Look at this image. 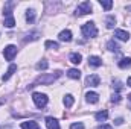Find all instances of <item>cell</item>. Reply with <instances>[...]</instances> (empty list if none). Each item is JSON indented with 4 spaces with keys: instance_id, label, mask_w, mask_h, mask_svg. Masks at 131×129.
I'll use <instances>...</instances> for the list:
<instances>
[{
    "instance_id": "7c38bea8",
    "label": "cell",
    "mask_w": 131,
    "mask_h": 129,
    "mask_svg": "<svg viewBox=\"0 0 131 129\" xmlns=\"http://www.w3.org/2000/svg\"><path fill=\"white\" fill-rule=\"evenodd\" d=\"M21 129H38V123L28 120V122H21Z\"/></svg>"
},
{
    "instance_id": "d4e9b609",
    "label": "cell",
    "mask_w": 131,
    "mask_h": 129,
    "mask_svg": "<svg viewBox=\"0 0 131 129\" xmlns=\"http://www.w3.org/2000/svg\"><path fill=\"white\" fill-rule=\"evenodd\" d=\"M38 36H40V32H31V33H28V36H26V40L25 41H35V40H38Z\"/></svg>"
},
{
    "instance_id": "603a6c76",
    "label": "cell",
    "mask_w": 131,
    "mask_h": 129,
    "mask_svg": "<svg viewBox=\"0 0 131 129\" xmlns=\"http://www.w3.org/2000/svg\"><path fill=\"white\" fill-rule=\"evenodd\" d=\"M47 67H49V62H47L46 59H41L40 62H37V65H35L37 70H46Z\"/></svg>"
},
{
    "instance_id": "5bb4252c",
    "label": "cell",
    "mask_w": 131,
    "mask_h": 129,
    "mask_svg": "<svg viewBox=\"0 0 131 129\" xmlns=\"http://www.w3.org/2000/svg\"><path fill=\"white\" fill-rule=\"evenodd\" d=\"M67 76H69L70 79H79L81 71H79L78 68H70V70H67Z\"/></svg>"
},
{
    "instance_id": "4dcf8cb0",
    "label": "cell",
    "mask_w": 131,
    "mask_h": 129,
    "mask_svg": "<svg viewBox=\"0 0 131 129\" xmlns=\"http://www.w3.org/2000/svg\"><path fill=\"white\" fill-rule=\"evenodd\" d=\"M127 85H128V87H131V76L128 78V81H127Z\"/></svg>"
},
{
    "instance_id": "52a82bcc",
    "label": "cell",
    "mask_w": 131,
    "mask_h": 129,
    "mask_svg": "<svg viewBox=\"0 0 131 129\" xmlns=\"http://www.w3.org/2000/svg\"><path fill=\"white\" fill-rule=\"evenodd\" d=\"M114 36L117 40H121V41H128L130 40V33L127 31H122V29H116L114 31Z\"/></svg>"
},
{
    "instance_id": "4316f807",
    "label": "cell",
    "mask_w": 131,
    "mask_h": 129,
    "mask_svg": "<svg viewBox=\"0 0 131 129\" xmlns=\"http://www.w3.org/2000/svg\"><path fill=\"white\" fill-rule=\"evenodd\" d=\"M111 102H113V103H119V102H121V96H119V93H114V94L111 96Z\"/></svg>"
},
{
    "instance_id": "277c9868",
    "label": "cell",
    "mask_w": 131,
    "mask_h": 129,
    "mask_svg": "<svg viewBox=\"0 0 131 129\" xmlns=\"http://www.w3.org/2000/svg\"><path fill=\"white\" fill-rule=\"evenodd\" d=\"M92 12V3L90 2H82L76 6V15H85Z\"/></svg>"
},
{
    "instance_id": "6da1fadb",
    "label": "cell",
    "mask_w": 131,
    "mask_h": 129,
    "mask_svg": "<svg viewBox=\"0 0 131 129\" xmlns=\"http://www.w3.org/2000/svg\"><path fill=\"white\" fill-rule=\"evenodd\" d=\"M63 74V71H55V73H52V74H41V76H38L37 79H35V84H43V85H49V84H52L57 78H60ZM34 84V85H35Z\"/></svg>"
},
{
    "instance_id": "3957f363",
    "label": "cell",
    "mask_w": 131,
    "mask_h": 129,
    "mask_svg": "<svg viewBox=\"0 0 131 129\" xmlns=\"http://www.w3.org/2000/svg\"><path fill=\"white\" fill-rule=\"evenodd\" d=\"M32 100L34 103L37 105V108H44L47 105V96L46 94H41V93H34L32 94Z\"/></svg>"
},
{
    "instance_id": "7a4b0ae2",
    "label": "cell",
    "mask_w": 131,
    "mask_h": 129,
    "mask_svg": "<svg viewBox=\"0 0 131 129\" xmlns=\"http://www.w3.org/2000/svg\"><path fill=\"white\" fill-rule=\"evenodd\" d=\"M81 31H82V33H84V36H87V38H93V36L98 35V29H96L95 23H92V21L84 23L82 28H81Z\"/></svg>"
},
{
    "instance_id": "d6986e66",
    "label": "cell",
    "mask_w": 131,
    "mask_h": 129,
    "mask_svg": "<svg viewBox=\"0 0 131 129\" xmlns=\"http://www.w3.org/2000/svg\"><path fill=\"white\" fill-rule=\"evenodd\" d=\"M26 21H28L29 24L35 21V11H34V9H28V11H26Z\"/></svg>"
},
{
    "instance_id": "ac0fdd59",
    "label": "cell",
    "mask_w": 131,
    "mask_h": 129,
    "mask_svg": "<svg viewBox=\"0 0 131 129\" xmlns=\"http://www.w3.org/2000/svg\"><path fill=\"white\" fill-rule=\"evenodd\" d=\"M119 67L121 68H130L131 67V58H122L121 61H119Z\"/></svg>"
},
{
    "instance_id": "83f0119b",
    "label": "cell",
    "mask_w": 131,
    "mask_h": 129,
    "mask_svg": "<svg viewBox=\"0 0 131 129\" xmlns=\"http://www.w3.org/2000/svg\"><path fill=\"white\" fill-rule=\"evenodd\" d=\"M70 129H84V125L82 123H73V125H70Z\"/></svg>"
},
{
    "instance_id": "e0dca14e",
    "label": "cell",
    "mask_w": 131,
    "mask_h": 129,
    "mask_svg": "<svg viewBox=\"0 0 131 129\" xmlns=\"http://www.w3.org/2000/svg\"><path fill=\"white\" fill-rule=\"evenodd\" d=\"M95 117H96V120L98 122H105L107 120V117H108V112L104 109V111H99V112H96L95 114Z\"/></svg>"
},
{
    "instance_id": "4fadbf2b",
    "label": "cell",
    "mask_w": 131,
    "mask_h": 129,
    "mask_svg": "<svg viewBox=\"0 0 131 129\" xmlns=\"http://www.w3.org/2000/svg\"><path fill=\"white\" fill-rule=\"evenodd\" d=\"M89 64L92 67H101L102 65V59L99 56H89Z\"/></svg>"
},
{
    "instance_id": "2e32d148",
    "label": "cell",
    "mask_w": 131,
    "mask_h": 129,
    "mask_svg": "<svg viewBox=\"0 0 131 129\" xmlns=\"http://www.w3.org/2000/svg\"><path fill=\"white\" fill-rule=\"evenodd\" d=\"M114 24H116V18H114V15H108V17L105 18V26H107L108 29H111V28H114Z\"/></svg>"
},
{
    "instance_id": "9c48e42d",
    "label": "cell",
    "mask_w": 131,
    "mask_h": 129,
    "mask_svg": "<svg viewBox=\"0 0 131 129\" xmlns=\"http://www.w3.org/2000/svg\"><path fill=\"white\" fill-rule=\"evenodd\" d=\"M15 71H17V65H15V64H11V65H9V68H8V71L2 76V81H3V82H5V81H8V79H9V78L15 73Z\"/></svg>"
},
{
    "instance_id": "44dd1931",
    "label": "cell",
    "mask_w": 131,
    "mask_h": 129,
    "mask_svg": "<svg viewBox=\"0 0 131 129\" xmlns=\"http://www.w3.org/2000/svg\"><path fill=\"white\" fill-rule=\"evenodd\" d=\"M3 24H5L6 28H14V24H15V20H14V17H12V15L6 17V18H5V21H3Z\"/></svg>"
},
{
    "instance_id": "7402d4cb",
    "label": "cell",
    "mask_w": 131,
    "mask_h": 129,
    "mask_svg": "<svg viewBox=\"0 0 131 129\" xmlns=\"http://www.w3.org/2000/svg\"><path fill=\"white\" fill-rule=\"evenodd\" d=\"M107 47H108V50H111V52H119V50H121V47H119V46H117L113 40L107 43Z\"/></svg>"
},
{
    "instance_id": "30bf717a",
    "label": "cell",
    "mask_w": 131,
    "mask_h": 129,
    "mask_svg": "<svg viewBox=\"0 0 131 129\" xmlns=\"http://www.w3.org/2000/svg\"><path fill=\"white\" fill-rule=\"evenodd\" d=\"M85 97H87V102H89V103H98L99 102V94L95 93V91H89V93L85 94Z\"/></svg>"
},
{
    "instance_id": "9a60e30c",
    "label": "cell",
    "mask_w": 131,
    "mask_h": 129,
    "mask_svg": "<svg viewBox=\"0 0 131 129\" xmlns=\"http://www.w3.org/2000/svg\"><path fill=\"white\" fill-rule=\"evenodd\" d=\"M69 59H70V62H73V64H81V61H82V56L79 55V53H70V56H69Z\"/></svg>"
},
{
    "instance_id": "8fae6325",
    "label": "cell",
    "mask_w": 131,
    "mask_h": 129,
    "mask_svg": "<svg viewBox=\"0 0 131 129\" xmlns=\"http://www.w3.org/2000/svg\"><path fill=\"white\" fill-rule=\"evenodd\" d=\"M60 40H61V41H66V43L72 41V32H70L69 29L61 31V32H60Z\"/></svg>"
},
{
    "instance_id": "484cf974",
    "label": "cell",
    "mask_w": 131,
    "mask_h": 129,
    "mask_svg": "<svg viewBox=\"0 0 131 129\" xmlns=\"http://www.w3.org/2000/svg\"><path fill=\"white\" fill-rule=\"evenodd\" d=\"M99 5H101L104 9H107V11H110V9L113 8V2H105V0H101V2H99Z\"/></svg>"
},
{
    "instance_id": "f546056e",
    "label": "cell",
    "mask_w": 131,
    "mask_h": 129,
    "mask_svg": "<svg viewBox=\"0 0 131 129\" xmlns=\"http://www.w3.org/2000/svg\"><path fill=\"white\" fill-rule=\"evenodd\" d=\"M98 129H113V128H111L110 125H101V126H99Z\"/></svg>"
},
{
    "instance_id": "ba28073f",
    "label": "cell",
    "mask_w": 131,
    "mask_h": 129,
    "mask_svg": "<svg viewBox=\"0 0 131 129\" xmlns=\"http://www.w3.org/2000/svg\"><path fill=\"white\" fill-rule=\"evenodd\" d=\"M46 125H47V129H60L58 120L53 117H46Z\"/></svg>"
},
{
    "instance_id": "cb8c5ba5",
    "label": "cell",
    "mask_w": 131,
    "mask_h": 129,
    "mask_svg": "<svg viewBox=\"0 0 131 129\" xmlns=\"http://www.w3.org/2000/svg\"><path fill=\"white\" fill-rule=\"evenodd\" d=\"M44 47H46V49H53V50L60 49L58 43H55V41H46V43H44Z\"/></svg>"
},
{
    "instance_id": "8992f818",
    "label": "cell",
    "mask_w": 131,
    "mask_h": 129,
    "mask_svg": "<svg viewBox=\"0 0 131 129\" xmlns=\"http://www.w3.org/2000/svg\"><path fill=\"white\" fill-rule=\"evenodd\" d=\"M99 84H101V78H99L98 74H90L85 79V85L87 87H98Z\"/></svg>"
},
{
    "instance_id": "f1b7e54d",
    "label": "cell",
    "mask_w": 131,
    "mask_h": 129,
    "mask_svg": "<svg viewBox=\"0 0 131 129\" xmlns=\"http://www.w3.org/2000/svg\"><path fill=\"white\" fill-rule=\"evenodd\" d=\"M122 123H124V119H122V117H119V119H116V120H114V125H117V126H119V125H122Z\"/></svg>"
},
{
    "instance_id": "1f68e13d",
    "label": "cell",
    "mask_w": 131,
    "mask_h": 129,
    "mask_svg": "<svg viewBox=\"0 0 131 129\" xmlns=\"http://www.w3.org/2000/svg\"><path fill=\"white\" fill-rule=\"evenodd\" d=\"M128 99H130V100H131V94H128Z\"/></svg>"
},
{
    "instance_id": "ffe728a7",
    "label": "cell",
    "mask_w": 131,
    "mask_h": 129,
    "mask_svg": "<svg viewBox=\"0 0 131 129\" xmlns=\"http://www.w3.org/2000/svg\"><path fill=\"white\" fill-rule=\"evenodd\" d=\"M63 102H64V106H66V108H70V106L73 105L75 99H73V96H72V94H67V96L64 97V100H63Z\"/></svg>"
},
{
    "instance_id": "5b68a950",
    "label": "cell",
    "mask_w": 131,
    "mask_h": 129,
    "mask_svg": "<svg viewBox=\"0 0 131 129\" xmlns=\"http://www.w3.org/2000/svg\"><path fill=\"white\" fill-rule=\"evenodd\" d=\"M3 55H5V59L6 61H12L14 59V56L17 55V47L15 46H8V47H5V52H3Z\"/></svg>"
}]
</instances>
